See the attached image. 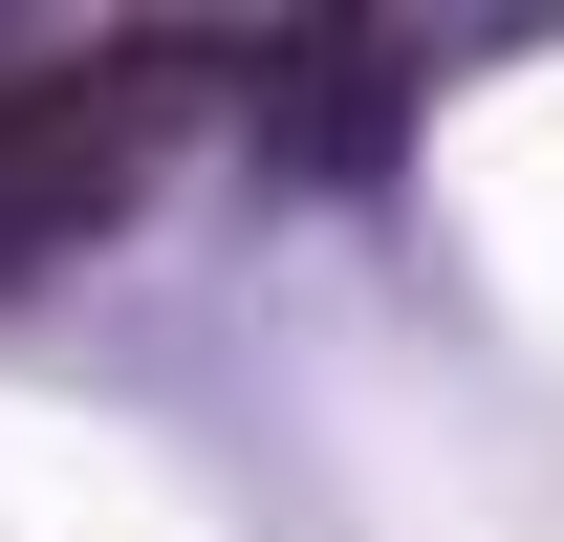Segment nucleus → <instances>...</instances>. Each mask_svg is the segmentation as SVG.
I'll return each mask as SVG.
<instances>
[{
    "label": "nucleus",
    "instance_id": "nucleus-1",
    "mask_svg": "<svg viewBox=\"0 0 564 542\" xmlns=\"http://www.w3.org/2000/svg\"><path fill=\"white\" fill-rule=\"evenodd\" d=\"M131 87H0V261H66L87 217L131 196Z\"/></svg>",
    "mask_w": 564,
    "mask_h": 542
}]
</instances>
